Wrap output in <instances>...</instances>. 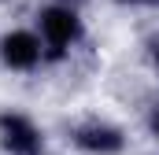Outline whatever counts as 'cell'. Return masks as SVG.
<instances>
[{"instance_id":"277c9868","label":"cell","mask_w":159,"mask_h":155,"mask_svg":"<svg viewBox=\"0 0 159 155\" xmlns=\"http://www.w3.org/2000/svg\"><path fill=\"white\" fill-rule=\"evenodd\" d=\"M70 140L85 155H119L126 148V133L119 126H111V122H100V118H89V122L74 126Z\"/></svg>"},{"instance_id":"3957f363","label":"cell","mask_w":159,"mask_h":155,"mask_svg":"<svg viewBox=\"0 0 159 155\" xmlns=\"http://www.w3.org/2000/svg\"><path fill=\"white\" fill-rule=\"evenodd\" d=\"M0 63H4L7 70H19V74L37 70L41 63H44V44H41L37 30L19 26V30L0 33Z\"/></svg>"},{"instance_id":"52a82bcc","label":"cell","mask_w":159,"mask_h":155,"mask_svg":"<svg viewBox=\"0 0 159 155\" xmlns=\"http://www.w3.org/2000/svg\"><path fill=\"white\" fill-rule=\"evenodd\" d=\"M156 67H159V48H156Z\"/></svg>"},{"instance_id":"7a4b0ae2","label":"cell","mask_w":159,"mask_h":155,"mask_svg":"<svg viewBox=\"0 0 159 155\" xmlns=\"http://www.w3.org/2000/svg\"><path fill=\"white\" fill-rule=\"evenodd\" d=\"M0 148L7 155H41L44 152V133L22 111H0Z\"/></svg>"},{"instance_id":"6da1fadb","label":"cell","mask_w":159,"mask_h":155,"mask_svg":"<svg viewBox=\"0 0 159 155\" xmlns=\"http://www.w3.org/2000/svg\"><path fill=\"white\" fill-rule=\"evenodd\" d=\"M37 37L44 44V59L59 63L85 37L78 7H70V4H48V7H41L37 11Z\"/></svg>"},{"instance_id":"5b68a950","label":"cell","mask_w":159,"mask_h":155,"mask_svg":"<svg viewBox=\"0 0 159 155\" xmlns=\"http://www.w3.org/2000/svg\"><path fill=\"white\" fill-rule=\"evenodd\" d=\"M152 133H156V137H159V107H156V111H152Z\"/></svg>"},{"instance_id":"8992f818","label":"cell","mask_w":159,"mask_h":155,"mask_svg":"<svg viewBox=\"0 0 159 155\" xmlns=\"http://www.w3.org/2000/svg\"><path fill=\"white\" fill-rule=\"evenodd\" d=\"M119 4H159V0H119Z\"/></svg>"}]
</instances>
